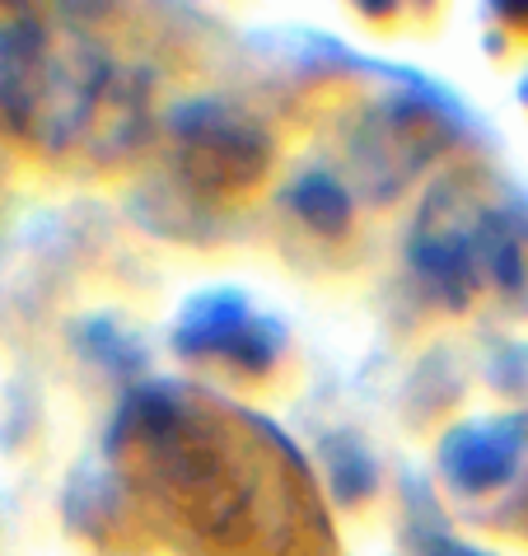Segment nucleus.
Segmentation results:
<instances>
[{
    "mask_svg": "<svg viewBox=\"0 0 528 556\" xmlns=\"http://www.w3.org/2000/svg\"><path fill=\"white\" fill-rule=\"evenodd\" d=\"M510 463V444H495L491 435H481V430H473V435H463L454 444V472L463 477V482H495V477L505 472Z\"/></svg>",
    "mask_w": 528,
    "mask_h": 556,
    "instance_id": "1",
    "label": "nucleus"
},
{
    "mask_svg": "<svg viewBox=\"0 0 528 556\" xmlns=\"http://www.w3.org/2000/svg\"><path fill=\"white\" fill-rule=\"evenodd\" d=\"M294 202H300V211H304L318 229H337V225H341V192L332 188L328 178H309L304 188L294 192Z\"/></svg>",
    "mask_w": 528,
    "mask_h": 556,
    "instance_id": "2",
    "label": "nucleus"
}]
</instances>
